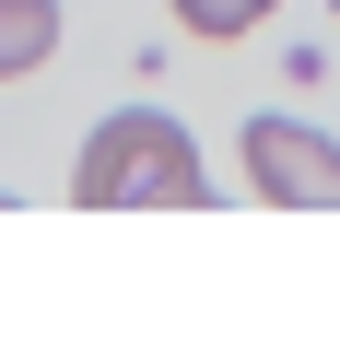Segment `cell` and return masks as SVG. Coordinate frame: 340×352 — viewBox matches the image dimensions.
Segmentation results:
<instances>
[{"mask_svg": "<svg viewBox=\"0 0 340 352\" xmlns=\"http://www.w3.org/2000/svg\"><path fill=\"white\" fill-rule=\"evenodd\" d=\"M71 200H82V212H200V200H212V164H200L188 118L117 106V118H94L82 153H71Z\"/></svg>", "mask_w": 340, "mask_h": 352, "instance_id": "cell-1", "label": "cell"}, {"mask_svg": "<svg viewBox=\"0 0 340 352\" xmlns=\"http://www.w3.org/2000/svg\"><path fill=\"white\" fill-rule=\"evenodd\" d=\"M247 188L282 212H340V141L305 118H247Z\"/></svg>", "mask_w": 340, "mask_h": 352, "instance_id": "cell-2", "label": "cell"}, {"mask_svg": "<svg viewBox=\"0 0 340 352\" xmlns=\"http://www.w3.org/2000/svg\"><path fill=\"white\" fill-rule=\"evenodd\" d=\"M59 59V0H0V82Z\"/></svg>", "mask_w": 340, "mask_h": 352, "instance_id": "cell-3", "label": "cell"}, {"mask_svg": "<svg viewBox=\"0 0 340 352\" xmlns=\"http://www.w3.org/2000/svg\"><path fill=\"white\" fill-rule=\"evenodd\" d=\"M164 12H177L188 36H247V24H270L282 0H164Z\"/></svg>", "mask_w": 340, "mask_h": 352, "instance_id": "cell-4", "label": "cell"}]
</instances>
